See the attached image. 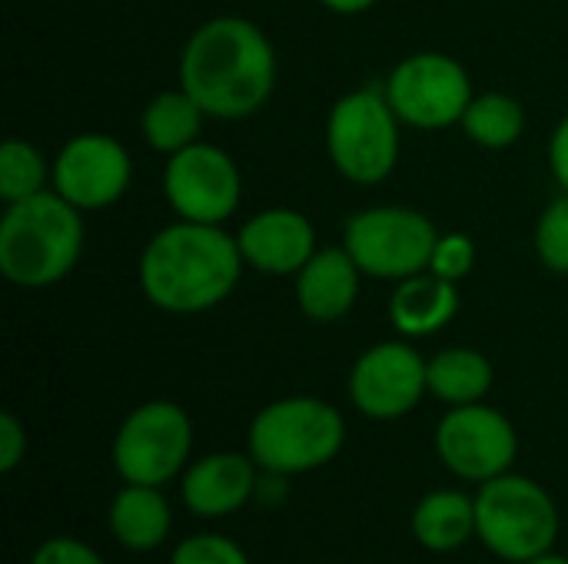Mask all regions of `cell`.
I'll return each instance as SVG.
<instances>
[{
  "label": "cell",
  "instance_id": "1",
  "mask_svg": "<svg viewBox=\"0 0 568 564\" xmlns=\"http://www.w3.org/2000/svg\"><path fill=\"white\" fill-rule=\"evenodd\" d=\"M176 76L206 116L246 120L270 103L280 63L260 23L223 13L203 20L186 37Z\"/></svg>",
  "mask_w": 568,
  "mask_h": 564
},
{
  "label": "cell",
  "instance_id": "2",
  "mask_svg": "<svg viewBox=\"0 0 568 564\" xmlns=\"http://www.w3.org/2000/svg\"><path fill=\"white\" fill-rule=\"evenodd\" d=\"M236 236L213 223L176 219L153 233L140 253V289L170 316H196L226 302L243 279Z\"/></svg>",
  "mask_w": 568,
  "mask_h": 564
},
{
  "label": "cell",
  "instance_id": "3",
  "mask_svg": "<svg viewBox=\"0 0 568 564\" xmlns=\"http://www.w3.org/2000/svg\"><path fill=\"white\" fill-rule=\"evenodd\" d=\"M83 239V213L53 189L7 203L0 216V276L20 289L57 286L77 269Z\"/></svg>",
  "mask_w": 568,
  "mask_h": 564
},
{
  "label": "cell",
  "instance_id": "4",
  "mask_svg": "<svg viewBox=\"0 0 568 564\" xmlns=\"http://www.w3.org/2000/svg\"><path fill=\"white\" fill-rule=\"evenodd\" d=\"M346 445L343 412L316 396H286L263 406L246 432V452L266 472L306 475L329 465Z\"/></svg>",
  "mask_w": 568,
  "mask_h": 564
},
{
  "label": "cell",
  "instance_id": "5",
  "mask_svg": "<svg viewBox=\"0 0 568 564\" xmlns=\"http://www.w3.org/2000/svg\"><path fill=\"white\" fill-rule=\"evenodd\" d=\"M562 532L556 499L529 475L506 472L476 492V539L503 562L523 564L556 548Z\"/></svg>",
  "mask_w": 568,
  "mask_h": 564
},
{
  "label": "cell",
  "instance_id": "6",
  "mask_svg": "<svg viewBox=\"0 0 568 564\" xmlns=\"http://www.w3.org/2000/svg\"><path fill=\"white\" fill-rule=\"evenodd\" d=\"M399 116L383 86L343 93L326 116V153L336 173L356 186H376L399 163Z\"/></svg>",
  "mask_w": 568,
  "mask_h": 564
},
{
  "label": "cell",
  "instance_id": "7",
  "mask_svg": "<svg viewBox=\"0 0 568 564\" xmlns=\"http://www.w3.org/2000/svg\"><path fill=\"white\" fill-rule=\"evenodd\" d=\"M439 229L413 206H366L343 226V246L369 279L399 283L429 269Z\"/></svg>",
  "mask_w": 568,
  "mask_h": 564
},
{
  "label": "cell",
  "instance_id": "8",
  "mask_svg": "<svg viewBox=\"0 0 568 564\" xmlns=\"http://www.w3.org/2000/svg\"><path fill=\"white\" fill-rule=\"evenodd\" d=\"M110 455L123 482L163 489L190 465L193 422L183 406L170 399H150L120 422Z\"/></svg>",
  "mask_w": 568,
  "mask_h": 564
},
{
  "label": "cell",
  "instance_id": "9",
  "mask_svg": "<svg viewBox=\"0 0 568 564\" xmlns=\"http://www.w3.org/2000/svg\"><path fill=\"white\" fill-rule=\"evenodd\" d=\"M383 90L396 116L416 130H449L463 123V113L476 96L469 70L439 50L403 57L383 80Z\"/></svg>",
  "mask_w": 568,
  "mask_h": 564
},
{
  "label": "cell",
  "instance_id": "10",
  "mask_svg": "<svg viewBox=\"0 0 568 564\" xmlns=\"http://www.w3.org/2000/svg\"><path fill=\"white\" fill-rule=\"evenodd\" d=\"M436 455L463 482L486 485L513 472L519 459V435L509 416L486 402L456 406L436 425Z\"/></svg>",
  "mask_w": 568,
  "mask_h": 564
},
{
  "label": "cell",
  "instance_id": "11",
  "mask_svg": "<svg viewBox=\"0 0 568 564\" xmlns=\"http://www.w3.org/2000/svg\"><path fill=\"white\" fill-rule=\"evenodd\" d=\"M163 196L180 219L223 226L243 203V176L223 146L196 140L193 146L166 156Z\"/></svg>",
  "mask_w": 568,
  "mask_h": 564
},
{
  "label": "cell",
  "instance_id": "12",
  "mask_svg": "<svg viewBox=\"0 0 568 564\" xmlns=\"http://www.w3.org/2000/svg\"><path fill=\"white\" fill-rule=\"evenodd\" d=\"M429 359L406 339L369 346L349 372V402L373 422H396L409 416L429 392Z\"/></svg>",
  "mask_w": 568,
  "mask_h": 564
},
{
  "label": "cell",
  "instance_id": "13",
  "mask_svg": "<svg viewBox=\"0 0 568 564\" xmlns=\"http://www.w3.org/2000/svg\"><path fill=\"white\" fill-rule=\"evenodd\" d=\"M133 180L126 146L110 133H77L53 160V193L80 213L110 209L120 203Z\"/></svg>",
  "mask_w": 568,
  "mask_h": 564
},
{
  "label": "cell",
  "instance_id": "14",
  "mask_svg": "<svg viewBox=\"0 0 568 564\" xmlns=\"http://www.w3.org/2000/svg\"><path fill=\"white\" fill-rule=\"evenodd\" d=\"M236 243L250 269L276 279L296 276L320 249L310 216L293 206H273L253 213L240 226Z\"/></svg>",
  "mask_w": 568,
  "mask_h": 564
},
{
  "label": "cell",
  "instance_id": "15",
  "mask_svg": "<svg viewBox=\"0 0 568 564\" xmlns=\"http://www.w3.org/2000/svg\"><path fill=\"white\" fill-rule=\"evenodd\" d=\"M260 465L253 455L213 452L186 465L180 475V499L200 519H226L256 499Z\"/></svg>",
  "mask_w": 568,
  "mask_h": 564
},
{
  "label": "cell",
  "instance_id": "16",
  "mask_svg": "<svg viewBox=\"0 0 568 564\" xmlns=\"http://www.w3.org/2000/svg\"><path fill=\"white\" fill-rule=\"evenodd\" d=\"M359 279H363V269L346 253V246H323L293 276L296 306L310 322H320V326L339 322L353 312L359 299Z\"/></svg>",
  "mask_w": 568,
  "mask_h": 564
},
{
  "label": "cell",
  "instance_id": "17",
  "mask_svg": "<svg viewBox=\"0 0 568 564\" xmlns=\"http://www.w3.org/2000/svg\"><path fill=\"white\" fill-rule=\"evenodd\" d=\"M459 312V289L456 283L436 273H416L399 279L389 296V322L403 339H426L443 332Z\"/></svg>",
  "mask_w": 568,
  "mask_h": 564
},
{
  "label": "cell",
  "instance_id": "18",
  "mask_svg": "<svg viewBox=\"0 0 568 564\" xmlns=\"http://www.w3.org/2000/svg\"><path fill=\"white\" fill-rule=\"evenodd\" d=\"M106 525L120 548H126L133 555H150L170 539L173 509L156 485L123 482V489L113 495V502L106 509Z\"/></svg>",
  "mask_w": 568,
  "mask_h": 564
},
{
  "label": "cell",
  "instance_id": "19",
  "mask_svg": "<svg viewBox=\"0 0 568 564\" xmlns=\"http://www.w3.org/2000/svg\"><path fill=\"white\" fill-rule=\"evenodd\" d=\"M409 529L419 548L433 555H453L476 539V495L459 489H436L416 502Z\"/></svg>",
  "mask_w": 568,
  "mask_h": 564
},
{
  "label": "cell",
  "instance_id": "20",
  "mask_svg": "<svg viewBox=\"0 0 568 564\" xmlns=\"http://www.w3.org/2000/svg\"><path fill=\"white\" fill-rule=\"evenodd\" d=\"M426 376H429V396L446 402L449 409L486 402L496 379L493 362L469 346H453L436 352L426 366Z\"/></svg>",
  "mask_w": 568,
  "mask_h": 564
},
{
  "label": "cell",
  "instance_id": "21",
  "mask_svg": "<svg viewBox=\"0 0 568 564\" xmlns=\"http://www.w3.org/2000/svg\"><path fill=\"white\" fill-rule=\"evenodd\" d=\"M203 106L183 90H163L156 93L146 106H143V116H140V130H143V140L150 150L163 153V156H173L186 146H193L203 133Z\"/></svg>",
  "mask_w": 568,
  "mask_h": 564
},
{
  "label": "cell",
  "instance_id": "22",
  "mask_svg": "<svg viewBox=\"0 0 568 564\" xmlns=\"http://www.w3.org/2000/svg\"><path fill=\"white\" fill-rule=\"evenodd\" d=\"M459 126L483 150H509L526 133V110L516 96L489 90L473 96Z\"/></svg>",
  "mask_w": 568,
  "mask_h": 564
},
{
  "label": "cell",
  "instance_id": "23",
  "mask_svg": "<svg viewBox=\"0 0 568 564\" xmlns=\"http://www.w3.org/2000/svg\"><path fill=\"white\" fill-rule=\"evenodd\" d=\"M47 183H53V166L47 163V156L27 143V140H3L0 146V199L3 203H17L27 196H37L47 189Z\"/></svg>",
  "mask_w": 568,
  "mask_h": 564
},
{
  "label": "cell",
  "instance_id": "24",
  "mask_svg": "<svg viewBox=\"0 0 568 564\" xmlns=\"http://www.w3.org/2000/svg\"><path fill=\"white\" fill-rule=\"evenodd\" d=\"M532 243H536L539 263H542L549 273L568 276V193L556 196V199L542 209V216H539V223H536Z\"/></svg>",
  "mask_w": 568,
  "mask_h": 564
},
{
  "label": "cell",
  "instance_id": "25",
  "mask_svg": "<svg viewBox=\"0 0 568 564\" xmlns=\"http://www.w3.org/2000/svg\"><path fill=\"white\" fill-rule=\"evenodd\" d=\"M170 564H250V555L243 552L240 542H233L230 535L220 532H196L186 535L173 555Z\"/></svg>",
  "mask_w": 568,
  "mask_h": 564
},
{
  "label": "cell",
  "instance_id": "26",
  "mask_svg": "<svg viewBox=\"0 0 568 564\" xmlns=\"http://www.w3.org/2000/svg\"><path fill=\"white\" fill-rule=\"evenodd\" d=\"M476 256L479 253H476L473 236H466V233H439L433 259H429V273H436V276H443V279L459 286L473 273Z\"/></svg>",
  "mask_w": 568,
  "mask_h": 564
},
{
  "label": "cell",
  "instance_id": "27",
  "mask_svg": "<svg viewBox=\"0 0 568 564\" xmlns=\"http://www.w3.org/2000/svg\"><path fill=\"white\" fill-rule=\"evenodd\" d=\"M30 564H106V558L73 535H53L33 548Z\"/></svg>",
  "mask_w": 568,
  "mask_h": 564
},
{
  "label": "cell",
  "instance_id": "28",
  "mask_svg": "<svg viewBox=\"0 0 568 564\" xmlns=\"http://www.w3.org/2000/svg\"><path fill=\"white\" fill-rule=\"evenodd\" d=\"M27 459V429L13 412L0 416V472H13Z\"/></svg>",
  "mask_w": 568,
  "mask_h": 564
},
{
  "label": "cell",
  "instance_id": "29",
  "mask_svg": "<svg viewBox=\"0 0 568 564\" xmlns=\"http://www.w3.org/2000/svg\"><path fill=\"white\" fill-rule=\"evenodd\" d=\"M549 166H552V176L559 180L562 193H568V113L559 120V126L552 130V140H549Z\"/></svg>",
  "mask_w": 568,
  "mask_h": 564
},
{
  "label": "cell",
  "instance_id": "30",
  "mask_svg": "<svg viewBox=\"0 0 568 564\" xmlns=\"http://www.w3.org/2000/svg\"><path fill=\"white\" fill-rule=\"evenodd\" d=\"M286 485H290V475H280V472H266L260 469V479H256V499L260 505L273 509L286 499Z\"/></svg>",
  "mask_w": 568,
  "mask_h": 564
},
{
  "label": "cell",
  "instance_id": "31",
  "mask_svg": "<svg viewBox=\"0 0 568 564\" xmlns=\"http://www.w3.org/2000/svg\"><path fill=\"white\" fill-rule=\"evenodd\" d=\"M326 10H333V13H339V17H359V13H366V10H373L379 0H320Z\"/></svg>",
  "mask_w": 568,
  "mask_h": 564
},
{
  "label": "cell",
  "instance_id": "32",
  "mask_svg": "<svg viewBox=\"0 0 568 564\" xmlns=\"http://www.w3.org/2000/svg\"><path fill=\"white\" fill-rule=\"evenodd\" d=\"M523 564H568V558L552 548V552H546V555H539V558H532V562H523Z\"/></svg>",
  "mask_w": 568,
  "mask_h": 564
}]
</instances>
